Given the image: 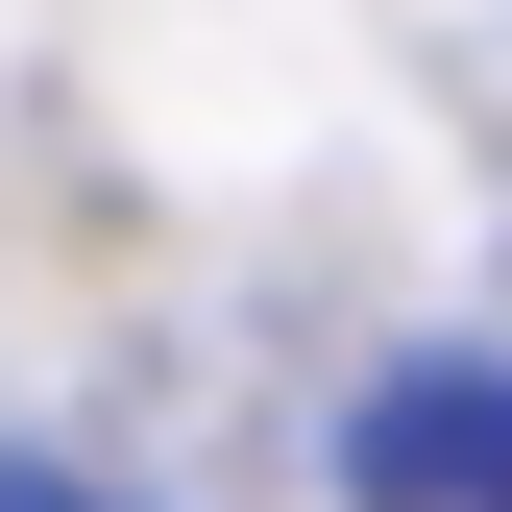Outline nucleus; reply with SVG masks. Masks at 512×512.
I'll list each match as a JSON object with an SVG mask.
<instances>
[{"mask_svg": "<svg viewBox=\"0 0 512 512\" xmlns=\"http://www.w3.org/2000/svg\"><path fill=\"white\" fill-rule=\"evenodd\" d=\"M342 488L366 512H512V366L488 342H415L391 391L342 415Z\"/></svg>", "mask_w": 512, "mask_h": 512, "instance_id": "1", "label": "nucleus"}, {"mask_svg": "<svg viewBox=\"0 0 512 512\" xmlns=\"http://www.w3.org/2000/svg\"><path fill=\"white\" fill-rule=\"evenodd\" d=\"M0 512H98V488H74V464H0Z\"/></svg>", "mask_w": 512, "mask_h": 512, "instance_id": "2", "label": "nucleus"}]
</instances>
